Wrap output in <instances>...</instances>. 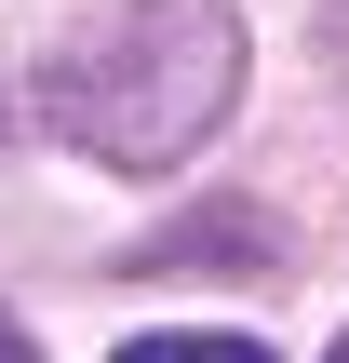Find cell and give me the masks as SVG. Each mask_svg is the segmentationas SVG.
Returning a JSON list of instances; mask_svg holds the SVG:
<instances>
[{
    "label": "cell",
    "mask_w": 349,
    "mask_h": 363,
    "mask_svg": "<svg viewBox=\"0 0 349 363\" xmlns=\"http://www.w3.org/2000/svg\"><path fill=\"white\" fill-rule=\"evenodd\" d=\"M0 363H40V337H27V323H13V310H0Z\"/></svg>",
    "instance_id": "3957f363"
},
{
    "label": "cell",
    "mask_w": 349,
    "mask_h": 363,
    "mask_svg": "<svg viewBox=\"0 0 349 363\" xmlns=\"http://www.w3.org/2000/svg\"><path fill=\"white\" fill-rule=\"evenodd\" d=\"M336 363H349V337H336Z\"/></svg>",
    "instance_id": "277c9868"
},
{
    "label": "cell",
    "mask_w": 349,
    "mask_h": 363,
    "mask_svg": "<svg viewBox=\"0 0 349 363\" xmlns=\"http://www.w3.org/2000/svg\"><path fill=\"white\" fill-rule=\"evenodd\" d=\"M229 108H242L229 0H94L40 67V121L108 175H175Z\"/></svg>",
    "instance_id": "6da1fadb"
},
{
    "label": "cell",
    "mask_w": 349,
    "mask_h": 363,
    "mask_svg": "<svg viewBox=\"0 0 349 363\" xmlns=\"http://www.w3.org/2000/svg\"><path fill=\"white\" fill-rule=\"evenodd\" d=\"M108 363H269L256 337H202V323H161V337H121Z\"/></svg>",
    "instance_id": "7a4b0ae2"
}]
</instances>
